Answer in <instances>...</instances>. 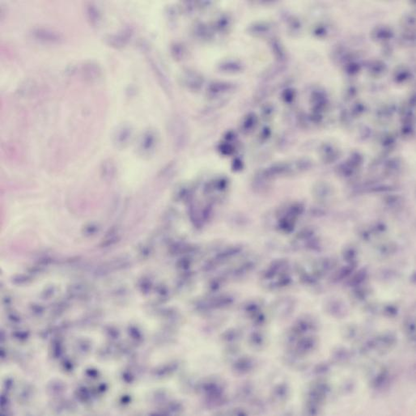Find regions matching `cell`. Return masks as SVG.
Listing matches in <instances>:
<instances>
[{"label": "cell", "instance_id": "obj_9", "mask_svg": "<svg viewBox=\"0 0 416 416\" xmlns=\"http://www.w3.org/2000/svg\"><path fill=\"white\" fill-rule=\"evenodd\" d=\"M233 25V19L229 14H220L212 24L215 33L225 34L229 33Z\"/></svg>", "mask_w": 416, "mask_h": 416}, {"label": "cell", "instance_id": "obj_20", "mask_svg": "<svg viewBox=\"0 0 416 416\" xmlns=\"http://www.w3.org/2000/svg\"><path fill=\"white\" fill-rule=\"evenodd\" d=\"M295 97L296 92L294 89H292V88H289V89L284 91L282 94L283 100L287 103H290V102H293V100L295 99Z\"/></svg>", "mask_w": 416, "mask_h": 416}, {"label": "cell", "instance_id": "obj_15", "mask_svg": "<svg viewBox=\"0 0 416 416\" xmlns=\"http://www.w3.org/2000/svg\"><path fill=\"white\" fill-rule=\"evenodd\" d=\"M257 122H258L257 116L254 114H249L243 119L240 123V129L244 133L251 132L257 126Z\"/></svg>", "mask_w": 416, "mask_h": 416}, {"label": "cell", "instance_id": "obj_14", "mask_svg": "<svg viewBox=\"0 0 416 416\" xmlns=\"http://www.w3.org/2000/svg\"><path fill=\"white\" fill-rule=\"evenodd\" d=\"M172 57L177 61H181L187 56V49L181 42H175L170 47Z\"/></svg>", "mask_w": 416, "mask_h": 416}, {"label": "cell", "instance_id": "obj_17", "mask_svg": "<svg viewBox=\"0 0 416 416\" xmlns=\"http://www.w3.org/2000/svg\"><path fill=\"white\" fill-rule=\"evenodd\" d=\"M271 48L276 59L282 61L286 58L285 49L281 44V42H279L277 39H273L271 41Z\"/></svg>", "mask_w": 416, "mask_h": 416}, {"label": "cell", "instance_id": "obj_6", "mask_svg": "<svg viewBox=\"0 0 416 416\" xmlns=\"http://www.w3.org/2000/svg\"><path fill=\"white\" fill-rule=\"evenodd\" d=\"M192 34L195 39L200 42H208L215 37L216 33L212 29V24L197 22L192 28Z\"/></svg>", "mask_w": 416, "mask_h": 416}, {"label": "cell", "instance_id": "obj_19", "mask_svg": "<svg viewBox=\"0 0 416 416\" xmlns=\"http://www.w3.org/2000/svg\"><path fill=\"white\" fill-rule=\"evenodd\" d=\"M219 151H220V154L224 155V156H230L234 153V146L229 143V140H226V141L223 142L219 145Z\"/></svg>", "mask_w": 416, "mask_h": 416}, {"label": "cell", "instance_id": "obj_8", "mask_svg": "<svg viewBox=\"0 0 416 416\" xmlns=\"http://www.w3.org/2000/svg\"><path fill=\"white\" fill-rule=\"evenodd\" d=\"M82 77L87 81H96L102 77V67L94 62H87L81 67Z\"/></svg>", "mask_w": 416, "mask_h": 416}, {"label": "cell", "instance_id": "obj_12", "mask_svg": "<svg viewBox=\"0 0 416 416\" xmlns=\"http://www.w3.org/2000/svg\"><path fill=\"white\" fill-rule=\"evenodd\" d=\"M149 61L150 65L152 66V70L154 71V74L156 75V77L158 79L159 83L161 84V86L166 93H170L171 92V84H170V80L168 79L167 75L165 74V71L162 70L157 62L155 61L154 59H150Z\"/></svg>", "mask_w": 416, "mask_h": 416}, {"label": "cell", "instance_id": "obj_22", "mask_svg": "<svg viewBox=\"0 0 416 416\" xmlns=\"http://www.w3.org/2000/svg\"><path fill=\"white\" fill-rule=\"evenodd\" d=\"M403 73H399V74H397V79H399V80H405V79H408V76L410 75L409 71H402Z\"/></svg>", "mask_w": 416, "mask_h": 416}, {"label": "cell", "instance_id": "obj_7", "mask_svg": "<svg viewBox=\"0 0 416 416\" xmlns=\"http://www.w3.org/2000/svg\"><path fill=\"white\" fill-rule=\"evenodd\" d=\"M157 136L153 130H148L142 137L139 143V151L143 156H148L154 152L157 147Z\"/></svg>", "mask_w": 416, "mask_h": 416}, {"label": "cell", "instance_id": "obj_18", "mask_svg": "<svg viewBox=\"0 0 416 416\" xmlns=\"http://www.w3.org/2000/svg\"><path fill=\"white\" fill-rule=\"evenodd\" d=\"M375 33H372L373 35L376 36V39H378L379 41H384V40L389 39L391 38L393 36L392 32L390 31V29H387L385 27H380L377 29H375Z\"/></svg>", "mask_w": 416, "mask_h": 416}, {"label": "cell", "instance_id": "obj_13", "mask_svg": "<svg viewBox=\"0 0 416 416\" xmlns=\"http://www.w3.org/2000/svg\"><path fill=\"white\" fill-rule=\"evenodd\" d=\"M272 27L273 26L271 23L260 21V22L253 23L252 25L249 26L247 31L249 34H252L255 37H262L271 33Z\"/></svg>", "mask_w": 416, "mask_h": 416}, {"label": "cell", "instance_id": "obj_4", "mask_svg": "<svg viewBox=\"0 0 416 416\" xmlns=\"http://www.w3.org/2000/svg\"><path fill=\"white\" fill-rule=\"evenodd\" d=\"M31 35L38 42L46 44H59L63 41V37L59 32L46 28H35L31 32Z\"/></svg>", "mask_w": 416, "mask_h": 416}, {"label": "cell", "instance_id": "obj_5", "mask_svg": "<svg viewBox=\"0 0 416 416\" xmlns=\"http://www.w3.org/2000/svg\"><path fill=\"white\" fill-rule=\"evenodd\" d=\"M132 36L130 29H123L119 33L110 35L106 38V42L110 47L115 49H121L126 47Z\"/></svg>", "mask_w": 416, "mask_h": 416}, {"label": "cell", "instance_id": "obj_11", "mask_svg": "<svg viewBox=\"0 0 416 416\" xmlns=\"http://www.w3.org/2000/svg\"><path fill=\"white\" fill-rule=\"evenodd\" d=\"M243 66L241 62L235 59H225L220 61L217 66L218 71L220 73L225 74H237L243 71Z\"/></svg>", "mask_w": 416, "mask_h": 416}, {"label": "cell", "instance_id": "obj_21", "mask_svg": "<svg viewBox=\"0 0 416 416\" xmlns=\"http://www.w3.org/2000/svg\"><path fill=\"white\" fill-rule=\"evenodd\" d=\"M274 111H275V108H274V106H272V104H266L262 110V115L266 119H268V118L271 117L273 115Z\"/></svg>", "mask_w": 416, "mask_h": 416}, {"label": "cell", "instance_id": "obj_10", "mask_svg": "<svg viewBox=\"0 0 416 416\" xmlns=\"http://www.w3.org/2000/svg\"><path fill=\"white\" fill-rule=\"evenodd\" d=\"M85 15L87 20L93 28H98L102 23V13L97 5L93 2L87 3L85 7Z\"/></svg>", "mask_w": 416, "mask_h": 416}, {"label": "cell", "instance_id": "obj_1", "mask_svg": "<svg viewBox=\"0 0 416 416\" xmlns=\"http://www.w3.org/2000/svg\"><path fill=\"white\" fill-rule=\"evenodd\" d=\"M236 84L231 82L214 80L207 85L206 97L211 101L223 99L236 90Z\"/></svg>", "mask_w": 416, "mask_h": 416}, {"label": "cell", "instance_id": "obj_16", "mask_svg": "<svg viewBox=\"0 0 416 416\" xmlns=\"http://www.w3.org/2000/svg\"><path fill=\"white\" fill-rule=\"evenodd\" d=\"M131 136H132L131 128L128 126H122L120 130H118L116 143L119 145H126L128 142L130 141Z\"/></svg>", "mask_w": 416, "mask_h": 416}, {"label": "cell", "instance_id": "obj_2", "mask_svg": "<svg viewBox=\"0 0 416 416\" xmlns=\"http://www.w3.org/2000/svg\"><path fill=\"white\" fill-rule=\"evenodd\" d=\"M229 181L225 177L217 176L211 179L204 187V194L212 199H218L227 190Z\"/></svg>", "mask_w": 416, "mask_h": 416}, {"label": "cell", "instance_id": "obj_3", "mask_svg": "<svg viewBox=\"0 0 416 416\" xmlns=\"http://www.w3.org/2000/svg\"><path fill=\"white\" fill-rule=\"evenodd\" d=\"M181 79L183 85L193 93H198L204 85L203 75L194 69H186L183 71Z\"/></svg>", "mask_w": 416, "mask_h": 416}]
</instances>
